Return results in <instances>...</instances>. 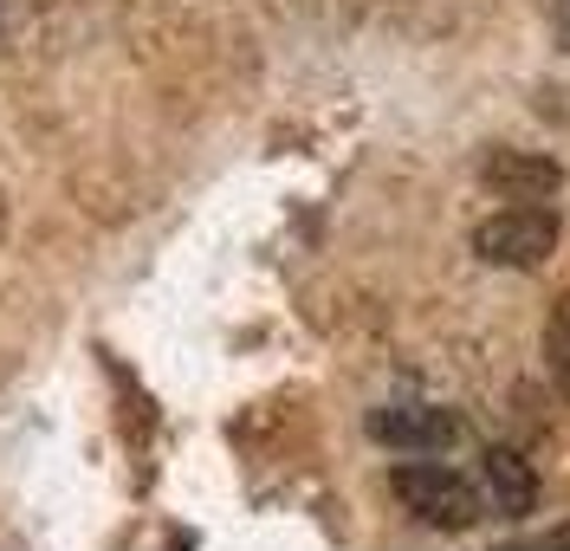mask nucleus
I'll list each match as a JSON object with an SVG mask.
<instances>
[{"mask_svg":"<svg viewBox=\"0 0 570 551\" xmlns=\"http://www.w3.org/2000/svg\"><path fill=\"white\" fill-rule=\"evenodd\" d=\"M390 486H395V500L422 519V525H434V532H466L480 519L473 480L454 474V468H441V461H402L390 474Z\"/></svg>","mask_w":570,"mask_h":551,"instance_id":"obj_1","label":"nucleus"},{"mask_svg":"<svg viewBox=\"0 0 570 551\" xmlns=\"http://www.w3.org/2000/svg\"><path fill=\"white\" fill-rule=\"evenodd\" d=\"M473 254L487 266H512V273H532L558 254V215L538 208V201H519V208H499L473 227Z\"/></svg>","mask_w":570,"mask_h":551,"instance_id":"obj_2","label":"nucleus"},{"mask_svg":"<svg viewBox=\"0 0 570 551\" xmlns=\"http://www.w3.org/2000/svg\"><path fill=\"white\" fill-rule=\"evenodd\" d=\"M461 435V422L448 409H422V403H395L370 415V441L383 447H409V454H428V447H448Z\"/></svg>","mask_w":570,"mask_h":551,"instance_id":"obj_3","label":"nucleus"},{"mask_svg":"<svg viewBox=\"0 0 570 551\" xmlns=\"http://www.w3.org/2000/svg\"><path fill=\"white\" fill-rule=\"evenodd\" d=\"M480 183L505 195V201H544V195H558V163H544V156H525V149H487V163H480Z\"/></svg>","mask_w":570,"mask_h":551,"instance_id":"obj_4","label":"nucleus"},{"mask_svg":"<svg viewBox=\"0 0 570 551\" xmlns=\"http://www.w3.org/2000/svg\"><path fill=\"white\" fill-rule=\"evenodd\" d=\"M487 486H493L505 519H525L538 506V474L525 468V454H512V447H487Z\"/></svg>","mask_w":570,"mask_h":551,"instance_id":"obj_5","label":"nucleus"},{"mask_svg":"<svg viewBox=\"0 0 570 551\" xmlns=\"http://www.w3.org/2000/svg\"><path fill=\"white\" fill-rule=\"evenodd\" d=\"M544 351H551V370L570 383V298H558V312L544 325Z\"/></svg>","mask_w":570,"mask_h":551,"instance_id":"obj_6","label":"nucleus"},{"mask_svg":"<svg viewBox=\"0 0 570 551\" xmlns=\"http://www.w3.org/2000/svg\"><path fill=\"white\" fill-rule=\"evenodd\" d=\"M532 551H570V525H558V532H544V539H532Z\"/></svg>","mask_w":570,"mask_h":551,"instance_id":"obj_7","label":"nucleus"},{"mask_svg":"<svg viewBox=\"0 0 570 551\" xmlns=\"http://www.w3.org/2000/svg\"><path fill=\"white\" fill-rule=\"evenodd\" d=\"M551 20H558V46L570 52V0H558V13H551Z\"/></svg>","mask_w":570,"mask_h":551,"instance_id":"obj_8","label":"nucleus"},{"mask_svg":"<svg viewBox=\"0 0 570 551\" xmlns=\"http://www.w3.org/2000/svg\"><path fill=\"white\" fill-rule=\"evenodd\" d=\"M0 27H7V20H0Z\"/></svg>","mask_w":570,"mask_h":551,"instance_id":"obj_9","label":"nucleus"}]
</instances>
